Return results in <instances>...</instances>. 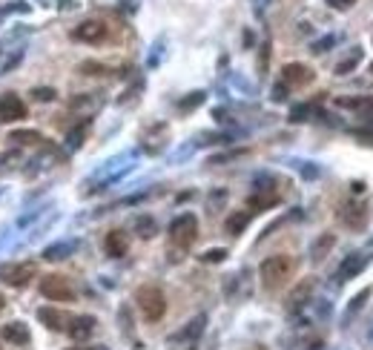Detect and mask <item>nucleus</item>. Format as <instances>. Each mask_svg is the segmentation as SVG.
<instances>
[{
	"label": "nucleus",
	"instance_id": "f257e3e1",
	"mask_svg": "<svg viewBox=\"0 0 373 350\" xmlns=\"http://www.w3.org/2000/svg\"><path fill=\"white\" fill-rule=\"evenodd\" d=\"M293 273H296V259L293 255H285V253L270 255V259H264L262 267H259L262 287L264 290H282L293 278Z\"/></svg>",
	"mask_w": 373,
	"mask_h": 350
},
{
	"label": "nucleus",
	"instance_id": "f03ea898",
	"mask_svg": "<svg viewBox=\"0 0 373 350\" xmlns=\"http://www.w3.org/2000/svg\"><path fill=\"white\" fill-rule=\"evenodd\" d=\"M135 305H138V310L144 313L147 321H158V319H164V313H167V296L158 285H144V287H138V293H135Z\"/></svg>",
	"mask_w": 373,
	"mask_h": 350
},
{
	"label": "nucleus",
	"instance_id": "7ed1b4c3",
	"mask_svg": "<svg viewBox=\"0 0 373 350\" xmlns=\"http://www.w3.org/2000/svg\"><path fill=\"white\" fill-rule=\"evenodd\" d=\"M196 239H198V218L193 213H181L170 224V241H173V247L186 250V247L196 244Z\"/></svg>",
	"mask_w": 373,
	"mask_h": 350
},
{
	"label": "nucleus",
	"instance_id": "20e7f679",
	"mask_svg": "<svg viewBox=\"0 0 373 350\" xmlns=\"http://www.w3.org/2000/svg\"><path fill=\"white\" fill-rule=\"evenodd\" d=\"M40 293L49 301H75V287L66 276H43L40 278Z\"/></svg>",
	"mask_w": 373,
	"mask_h": 350
},
{
	"label": "nucleus",
	"instance_id": "39448f33",
	"mask_svg": "<svg viewBox=\"0 0 373 350\" xmlns=\"http://www.w3.org/2000/svg\"><path fill=\"white\" fill-rule=\"evenodd\" d=\"M38 267L35 262H15V264H0V278L12 287H26L35 278Z\"/></svg>",
	"mask_w": 373,
	"mask_h": 350
},
{
	"label": "nucleus",
	"instance_id": "423d86ee",
	"mask_svg": "<svg viewBox=\"0 0 373 350\" xmlns=\"http://www.w3.org/2000/svg\"><path fill=\"white\" fill-rule=\"evenodd\" d=\"M26 118V104H23L15 92H3L0 95V124H15Z\"/></svg>",
	"mask_w": 373,
	"mask_h": 350
},
{
	"label": "nucleus",
	"instance_id": "0eeeda50",
	"mask_svg": "<svg viewBox=\"0 0 373 350\" xmlns=\"http://www.w3.org/2000/svg\"><path fill=\"white\" fill-rule=\"evenodd\" d=\"M365 267H367V255L365 253H351V255H344V262L339 264L336 278L339 282H351V278H356Z\"/></svg>",
	"mask_w": 373,
	"mask_h": 350
},
{
	"label": "nucleus",
	"instance_id": "6e6552de",
	"mask_svg": "<svg viewBox=\"0 0 373 350\" xmlns=\"http://www.w3.org/2000/svg\"><path fill=\"white\" fill-rule=\"evenodd\" d=\"M204 324H207V316H196L190 324H186V328H181L178 333H173L170 342H175V344H190V350H193L196 339L204 333Z\"/></svg>",
	"mask_w": 373,
	"mask_h": 350
},
{
	"label": "nucleus",
	"instance_id": "1a4fd4ad",
	"mask_svg": "<svg viewBox=\"0 0 373 350\" xmlns=\"http://www.w3.org/2000/svg\"><path fill=\"white\" fill-rule=\"evenodd\" d=\"M339 218L347 224V227H354V230H362L365 221H367V207L362 201H347L344 209L339 213Z\"/></svg>",
	"mask_w": 373,
	"mask_h": 350
},
{
	"label": "nucleus",
	"instance_id": "9d476101",
	"mask_svg": "<svg viewBox=\"0 0 373 350\" xmlns=\"http://www.w3.org/2000/svg\"><path fill=\"white\" fill-rule=\"evenodd\" d=\"M72 38H78L84 43H101L106 38V26H104L101 20H84L81 26L72 32Z\"/></svg>",
	"mask_w": 373,
	"mask_h": 350
},
{
	"label": "nucleus",
	"instance_id": "9b49d317",
	"mask_svg": "<svg viewBox=\"0 0 373 350\" xmlns=\"http://www.w3.org/2000/svg\"><path fill=\"white\" fill-rule=\"evenodd\" d=\"M282 78H285L287 86H308L313 81V72H310V66H305V63H287L282 69Z\"/></svg>",
	"mask_w": 373,
	"mask_h": 350
},
{
	"label": "nucleus",
	"instance_id": "f8f14e48",
	"mask_svg": "<svg viewBox=\"0 0 373 350\" xmlns=\"http://www.w3.org/2000/svg\"><path fill=\"white\" fill-rule=\"evenodd\" d=\"M276 204H278V193L270 190V186H259V190L247 198V207L253 209V213H262V209H270Z\"/></svg>",
	"mask_w": 373,
	"mask_h": 350
},
{
	"label": "nucleus",
	"instance_id": "ddd939ff",
	"mask_svg": "<svg viewBox=\"0 0 373 350\" xmlns=\"http://www.w3.org/2000/svg\"><path fill=\"white\" fill-rule=\"evenodd\" d=\"M92 331H95V316H72L66 324V333L72 336V339H89Z\"/></svg>",
	"mask_w": 373,
	"mask_h": 350
},
{
	"label": "nucleus",
	"instance_id": "4468645a",
	"mask_svg": "<svg viewBox=\"0 0 373 350\" xmlns=\"http://www.w3.org/2000/svg\"><path fill=\"white\" fill-rule=\"evenodd\" d=\"M3 339L12 342L15 347H26L32 342V333H29V324L23 321H12V324H3Z\"/></svg>",
	"mask_w": 373,
	"mask_h": 350
},
{
	"label": "nucleus",
	"instance_id": "2eb2a0df",
	"mask_svg": "<svg viewBox=\"0 0 373 350\" xmlns=\"http://www.w3.org/2000/svg\"><path fill=\"white\" fill-rule=\"evenodd\" d=\"M104 247H106V253L112 255V259H121V255H127V250H129L127 232H124V230H112V232H106Z\"/></svg>",
	"mask_w": 373,
	"mask_h": 350
},
{
	"label": "nucleus",
	"instance_id": "dca6fc26",
	"mask_svg": "<svg viewBox=\"0 0 373 350\" xmlns=\"http://www.w3.org/2000/svg\"><path fill=\"white\" fill-rule=\"evenodd\" d=\"M336 104L342 109H356V115L362 121L373 124V98H339Z\"/></svg>",
	"mask_w": 373,
	"mask_h": 350
},
{
	"label": "nucleus",
	"instance_id": "f3484780",
	"mask_svg": "<svg viewBox=\"0 0 373 350\" xmlns=\"http://www.w3.org/2000/svg\"><path fill=\"white\" fill-rule=\"evenodd\" d=\"M38 319H40L49 331H66V324H69V319H72V316H66V313L58 310V308H40V310H38Z\"/></svg>",
	"mask_w": 373,
	"mask_h": 350
},
{
	"label": "nucleus",
	"instance_id": "a211bd4d",
	"mask_svg": "<svg viewBox=\"0 0 373 350\" xmlns=\"http://www.w3.org/2000/svg\"><path fill=\"white\" fill-rule=\"evenodd\" d=\"M9 141L23 144V147H49V141H46V138L40 132H35V129H15L9 135Z\"/></svg>",
	"mask_w": 373,
	"mask_h": 350
},
{
	"label": "nucleus",
	"instance_id": "6ab92c4d",
	"mask_svg": "<svg viewBox=\"0 0 373 350\" xmlns=\"http://www.w3.org/2000/svg\"><path fill=\"white\" fill-rule=\"evenodd\" d=\"M250 218H253L250 209H239V213H232V216L224 221V230L230 232V236H241V232L247 230V224H250Z\"/></svg>",
	"mask_w": 373,
	"mask_h": 350
},
{
	"label": "nucleus",
	"instance_id": "aec40b11",
	"mask_svg": "<svg viewBox=\"0 0 373 350\" xmlns=\"http://www.w3.org/2000/svg\"><path fill=\"white\" fill-rule=\"evenodd\" d=\"M72 253H75V241H58V244L43 250V259L46 262H61V259H69Z\"/></svg>",
	"mask_w": 373,
	"mask_h": 350
},
{
	"label": "nucleus",
	"instance_id": "412c9836",
	"mask_svg": "<svg viewBox=\"0 0 373 350\" xmlns=\"http://www.w3.org/2000/svg\"><path fill=\"white\" fill-rule=\"evenodd\" d=\"M313 293V282H310V278H308V282H301L296 290H293V296H290V310H299L301 305H305V301H308V296Z\"/></svg>",
	"mask_w": 373,
	"mask_h": 350
},
{
	"label": "nucleus",
	"instance_id": "4be33fe9",
	"mask_svg": "<svg viewBox=\"0 0 373 350\" xmlns=\"http://www.w3.org/2000/svg\"><path fill=\"white\" fill-rule=\"evenodd\" d=\"M359 61H362V49H351V55L336 63V75H351L354 69L359 66Z\"/></svg>",
	"mask_w": 373,
	"mask_h": 350
},
{
	"label": "nucleus",
	"instance_id": "5701e85b",
	"mask_svg": "<svg viewBox=\"0 0 373 350\" xmlns=\"http://www.w3.org/2000/svg\"><path fill=\"white\" fill-rule=\"evenodd\" d=\"M20 58H23L20 49H17V52H12V49H0V75L12 72V69L20 63Z\"/></svg>",
	"mask_w": 373,
	"mask_h": 350
},
{
	"label": "nucleus",
	"instance_id": "b1692460",
	"mask_svg": "<svg viewBox=\"0 0 373 350\" xmlns=\"http://www.w3.org/2000/svg\"><path fill=\"white\" fill-rule=\"evenodd\" d=\"M101 106V98H86V95H81V98H72L69 101V109H75V112H95Z\"/></svg>",
	"mask_w": 373,
	"mask_h": 350
},
{
	"label": "nucleus",
	"instance_id": "393cba45",
	"mask_svg": "<svg viewBox=\"0 0 373 350\" xmlns=\"http://www.w3.org/2000/svg\"><path fill=\"white\" fill-rule=\"evenodd\" d=\"M333 247V236H322V241H316L310 247V255H313V262H322L324 255H328V250Z\"/></svg>",
	"mask_w": 373,
	"mask_h": 350
},
{
	"label": "nucleus",
	"instance_id": "a878e982",
	"mask_svg": "<svg viewBox=\"0 0 373 350\" xmlns=\"http://www.w3.org/2000/svg\"><path fill=\"white\" fill-rule=\"evenodd\" d=\"M135 230H138V236L152 239V236H155V221L144 216V218H138V221H135Z\"/></svg>",
	"mask_w": 373,
	"mask_h": 350
},
{
	"label": "nucleus",
	"instance_id": "bb28decb",
	"mask_svg": "<svg viewBox=\"0 0 373 350\" xmlns=\"http://www.w3.org/2000/svg\"><path fill=\"white\" fill-rule=\"evenodd\" d=\"M81 72H84V75H106L109 66L95 63V61H84V63H81Z\"/></svg>",
	"mask_w": 373,
	"mask_h": 350
},
{
	"label": "nucleus",
	"instance_id": "cd10ccee",
	"mask_svg": "<svg viewBox=\"0 0 373 350\" xmlns=\"http://www.w3.org/2000/svg\"><path fill=\"white\" fill-rule=\"evenodd\" d=\"M224 255H227V250H207L204 255H201V262H207V264H216V262H224Z\"/></svg>",
	"mask_w": 373,
	"mask_h": 350
},
{
	"label": "nucleus",
	"instance_id": "c85d7f7f",
	"mask_svg": "<svg viewBox=\"0 0 373 350\" xmlns=\"http://www.w3.org/2000/svg\"><path fill=\"white\" fill-rule=\"evenodd\" d=\"M58 95L55 89H32V98L38 101V104H46V101H52Z\"/></svg>",
	"mask_w": 373,
	"mask_h": 350
},
{
	"label": "nucleus",
	"instance_id": "c756f323",
	"mask_svg": "<svg viewBox=\"0 0 373 350\" xmlns=\"http://www.w3.org/2000/svg\"><path fill=\"white\" fill-rule=\"evenodd\" d=\"M198 104H204V92H193V95L186 98V101H181L178 106H181V109H193V106H198Z\"/></svg>",
	"mask_w": 373,
	"mask_h": 350
},
{
	"label": "nucleus",
	"instance_id": "7c9ffc66",
	"mask_svg": "<svg viewBox=\"0 0 373 350\" xmlns=\"http://www.w3.org/2000/svg\"><path fill=\"white\" fill-rule=\"evenodd\" d=\"M84 144V129H75V132H69V150H78Z\"/></svg>",
	"mask_w": 373,
	"mask_h": 350
},
{
	"label": "nucleus",
	"instance_id": "2f4dec72",
	"mask_svg": "<svg viewBox=\"0 0 373 350\" xmlns=\"http://www.w3.org/2000/svg\"><path fill=\"white\" fill-rule=\"evenodd\" d=\"M367 299H370V290H362V293H359V296L354 299V305H351V313H356V310H359V308L365 305V301H367Z\"/></svg>",
	"mask_w": 373,
	"mask_h": 350
},
{
	"label": "nucleus",
	"instance_id": "473e14b6",
	"mask_svg": "<svg viewBox=\"0 0 373 350\" xmlns=\"http://www.w3.org/2000/svg\"><path fill=\"white\" fill-rule=\"evenodd\" d=\"M328 3H331L333 9H351V6L356 3V0H328Z\"/></svg>",
	"mask_w": 373,
	"mask_h": 350
},
{
	"label": "nucleus",
	"instance_id": "72a5a7b5",
	"mask_svg": "<svg viewBox=\"0 0 373 350\" xmlns=\"http://www.w3.org/2000/svg\"><path fill=\"white\" fill-rule=\"evenodd\" d=\"M333 43V38H324V40H319L316 46H313V52H328V46Z\"/></svg>",
	"mask_w": 373,
	"mask_h": 350
},
{
	"label": "nucleus",
	"instance_id": "f704fd0d",
	"mask_svg": "<svg viewBox=\"0 0 373 350\" xmlns=\"http://www.w3.org/2000/svg\"><path fill=\"white\" fill-rule=\"evenodd\" d=\"M356 135L362 138V141H367V144H373V129H359Z\"/></svg>",
	"mask_w": 373,
	"mask_h": 350
},
{
	"label": "nucleus",
	"instance_id": "c9c22d12",
	"mask_svg": "<svg viewBox=\"0 0 373 350\" xmlns=\"http://www.w3.org/2000/svg\"><path fill=\"white\" fill-rule=\"evenodd\" d=\"M66 350H95V347H66Z\"/></svg>",
	"mask_w": 373,
	"mask_h": 350
},
{
	"label": "nucleus",
	"instance_id": "e433bc0d",
	"mask_svg": "<svg viewBox=\"0 0 373 350\" xmlns=\"http://www.w3.org/2000/svg\"><path fill=\"white\" fill-rule=\"evenodd\" d=\"M3 305H6V301H3V296H0V310H3Z\"/></svg>",
	"mask_w": 373,
	"mask_h": 350
},
{
	"label": "nucleus",
	"instance_id": "4c0bfd02",
	"mask_svg": "<svg viewBox=\"0 0 373 350\" xmlns=\"http://www.w3.org/2000/svg\"><path fill=\"white\" fill-rule=\"evenodd\" d=\"M370 72H373V63H370Z\"/></svg>",
	"mask_w": 373,
	"mask_h": 350
}]
</instances>
